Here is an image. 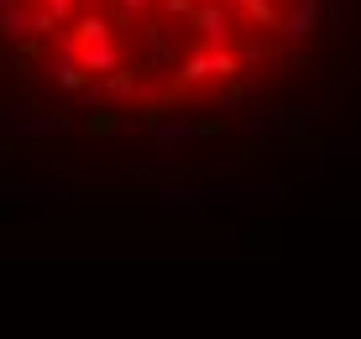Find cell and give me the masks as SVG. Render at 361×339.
<instances>
[{
	"instance_id": "obj_9",
	"label": "cell",
	"mask_w": 361,
	"mask_h": 339,
	"mask_svg": "<svg viewBox=\"0 0 361 339\" xmlns=\"http://www.w3.org/2000/svg\"><path fill=\"white\" fill-rule=\"evenodd\" d=\"M183 21H157V27H147L142 32V68L147 73H163V68H173L178 63V42H173V32H178Z\"/></svg>"
},
{
	"instance_id": "obj_1",
	"label": "cell",
	"mask_w": 361,
	"mask_h": 339,
	"mask_svg": "<svg viewBox=\"0 0 361 339\" xmlns=\"http://www.w3.org/2000/svg\"><path fill=\"white\" fill-rule=\"evenodd\" d=\"M152 198H157V215L163 219H194L204 204H272V198H283V188H272V183L215 188L204 178H189V172H168V178H157Z\"/></svg>"
},
{
	"instance_id": "obj_6",
	"label": "cell",
	"mask_w": 361,
	"mask_h": 339,
	"mask_svg": "<svg viewBox=\"0 0 361 339\" xmlns=\"http://www.w3.org/2000/svg\"><path fill=\"white\" fill-rule=\"evenodd\" d=\"M235 136H241L246 146H272V141H288L293 136V115L283 105H262V110H252L246 105L241 115H235Z\"/></svg>"
},
{
	"instance_id": "obj_5",
	"label": "cell",
	"mask_w": 361,
	"mask_h": 339,
	"mask_svg": "<svg viewBox=\"0 0 361 339\" xmlns=\"http://www.w3.org/2000/svg\"><path fill=\"white\" fill-rule=\"evenodd\" d=\"M220 79H241L231 47H199L194 42V53L178 58V84L183 89H204V84H220Z\"/></svg>"
},
{
	"instance_id": "obj_23",
	"label": "cell",
	"mask_w": 361,
	"mask_h": 339,
	"mask_svg": "<svg viewBox=\"0 0 361 339\" xmlns=\"http://www.w3.org/2000/svg\"><path fill=\"white\" fill-rule=\"evenodd\" d=\"M220 6H226L231 16H241V6H246V0H220Z\"/></svg>"
},
{
	"instance_id": "obj_25",
	"label": "cell",
	"mask_w": 361,
	"mask_h": 339,
	"mask_svg": "<svg viewBox=\"0 0 361 339\" xmlns=\"http://www.w3.org/2000/svg\"><path fill=\"white\" fill-rule=\"evenodd\" d=\"M84 6H90V0H79V11H84Z\"/></svg>"
},
{
	"instance_id": "obj_14",
	"label": "cell",
	"mask_w": 361,
	"mask_h": 339,
	"mask_svg": "<svg viewBox=\"0 0 361 339\" xmlns=\"http://www.w3.org/2000/svg\"><path fill=\"white\" fill-rule=\"evenodd\" d=\"M99 89H105V105L110 110H136V89H142V73H131V68H116V73H105L99 79Z\"/></svg>"
},
{
	"instance_id": "obj_11",
	"label": "cell",
	"mask_w": 361,
	"mask_h": 339,
	"mask_svg": "<svg viewBox=\"0 0 361 339\" xmlns=\"http://www.w3.org/2000/svg\"><path fill=\"white\" fill-rule=\"evenodd\" d=\"M32 42H37V32H32V0H11V6L0 11V47L27 53Z\"/></svg>"
},
{
	"instance_id": "obj_20",
	"label": "cell",
	"mask_w": 361,
	"mask_h": 339,
	"mask_svg": "<svg viewBox=\"0 0 361 339\" xmlns=\"http://www.w3.org/2000/svg\"><path fill=\"white\" fill-rule=\"evenodd\" d=\"M152 167H157V178H168V172H183V167H189V152H168V146H157Z\"/></svg>"
},
{
	"instance_id": "obj_7",
	"label": "cell",
	"mask_w": 361,
	"mask_h": 339,
	"mask_svg": "<svg viewBox=\"0 0 361 339\" xmlns=\"http://www.w3.org/2000/svg\"><path fill=\"white\" fill-rule=\"evenodd\" d=\"M231 53H235L241 79H257V73L278 68L288 47H278V42H272V37H262V32H241V37H231Z\"/></svg>"
},
{
	"instance_id": "obj_2",
	"label": "cell",
	"mask_w": 361,
	"mask_h": 339,
	"mask_svg": "<svg viewBox=\"0 0 361 339\" xmlns=\"http://www.w3.org/2000/svg\"><path fill=\"white\" fill-rule=\"evenodd\" d=\"M215 131L220 125H215V115H204V110H152V115L131 110V120H121V136L168 146V152H194V146L215 141Z\"/></svg>"
},
{
	"instance_id": "obj_18",
	"label": "cell",
	"mask_w": 361,
	"mask_h": 339,
	"mask_svg": "<svg viewBox=\"0 0 361 339\" xmlns=\"http://www.w3.org/2000/svg\"><path fill=\"white\" fill-rule=\"evenodd\" d=\"M73 105L84 110L79 120H99V115H110V105H105V89H99V79H84V89L73 94Z\"/></svg>"
},
{
	"instance_id": "obj_8",
	"label": "cell",
	"mask_w": 361,
	"mask_h": 339,
	"mask_svg": "<svg viewBox=\"0 0 361 339\" xmlns=\"http://www.w3.org/2000/svg\"><path fill=\"white\" fill-rule=\"evenodd\" d=\"M189 27H194V42L199 47H231V37H235V16L220 0H194V16H189Z\"/></svg>"
},
{
	"instance_id": "obj_4",
	"label": "cell",
	"mask_w": 361,
	"mask_h": 339,
	"mask_svg": "<svg viewBox=\"0 0 361 339\" xmlns=\"http://www.w3.org/2000/svg\"><path fill=\"white\" fill-rule=\"evenodd\" d=\"M325 16H335L330 0H283L278 21H272V42L278 47H304L309 37L325 27Z\"/></svg>"
},
{
	"instance_id": "obj_19",
	"label": "cell",
	"mask_w": 361,
	"mask_h": 339,
	"mask_svg": "<svg viewBox=\"0 0 361 339\" xmlns=\"http://www.w3.org/2000/svg\"><path fill=\"white\" fill-rule=\"evenodd\" d=\"M152 6H157V0H110V16H116V21H142Z\"/></svg>"
},
{
	"instance_id": "obj_16",
	"label": "cell",
	"mask_w": 361,
	"mask_h": 339,
	"mask_svg": "<svg viewBox=\"0 0 361 339\" xmlns=\"http://www.w3.org/2000/svg\"><path fill=\"white\" fill-rule=\"evenodd\" d=\"M68 27H73V42H110V37H121L116 32L121 21L110 16V11H79Z\"/></svg>"
},
{
	"instance_id": "obj_12",
	"label": "cell",
	"mask_w": 361,
	"mask_h": 339,
	"mask_svg": "<svg viewBox=\"0 0 361 339\" xmlns=\"http://www.w3.org/2000/svg\"><path fill=\"white\" fill-rule=\"evenodd\" d=\"M73 53H79L84 79H105V73L126 68V53H121V42H116V37H110V42H73Z\"/></svg>"
},
{
	"instance_id": "obj_21",
	"label": "cell",
	"mask_w": 361,
	"mask_h": 339,
	"mask_svg": "<svg viewBox=\"0 0 361 339\" xmlns=\"http://www.w3.org/2000/svg\"><path fill=\"white\" fill-rule=\"evenodd\" d=\"M157 11H163V21H189L194 0H157Z\"/></svg>"
},
{
	"instance_id": "obj_17",
	"label": "cell",
	"mask_w": 361,
	"mask_h": 339,
	"mask_svg": "<svg viewBox=\"0 0 361 339\" xmlns=\"http://www.w3.org/2000/svg\"><path fill=\"white\" fill-rule=\"evenodd\" d=\"M278 6H283V0H246L241 16H235V27H246V32H272V21H278Z\"/></svg>"
},
{
	"instance_id": "obj_10",
	"label": "cell",
	"mask_w": 361,
	"mask_h": 339,
	"mask_svg": "<svg viewBox=\"0 0 361 339\" xmlns=\"http://www.w3.org/2000/svg\"><path fill=\"white\" fill-rule=\"evenodd\" d=\"M42 73H47V84H53L58 94H79L84 89V68H79V53L73 47H53V53L42 58Z\"/></svg>"
},
{
	"instance_id": "obj_24",
	"label": "cell",
	"mask_w": 361,
	"mask_h": 339,
	"mask_svg": "<svg viewBox=\"0 0 361 339\" xmlns=\"http://www.w3.org/2000/svg\"><path fill=\"white\" fill-rule=\"evenodd\" d=\"M6 6H11V0H0V11H6Z\"/></svg>"
},
{
	"instance_id": "obj_15",
	"label": "cell",
	"mask_w": 361,
	"mask_h": 339,
	"mask_svg": "<svg viewBox=\"0 0 361 339\" xmlns=\"http://www.w3.org/2000/svg\"><path fill=\"white\" fill-rule=\"evenodd\" d=\"M241 110H246V89L235 79L204 84V115H241Z\"/></svg>"
},
{
	"instance_id": "obj_3",
	"label": "cell",
	"mask_w": 361,
	"mask_h": 339,
	"mask_svg": "<svg viewBox=\"0 0 361 339\" xmlns=\"http://www.w3.org/2000/svg\"><path fill=\"white\" fill-rule=\"evenodd\" d=\"M73 131H79V115H63V110L0 105V141L11 146H63Z\"/></svg>"
},
{
	"instance_id": "obj_22",
	"label": "cell",
	"mask_w": 361,
	"mask_h": 339,
	"mask_svg": "<svg viewBox=\"0 0 361 339\" xmlns=\"http://www.w3.org/2000/svg\"><path fill=\"white\" fill-rule=\"evenodd\" d=\"M37 6H42V11H53V16L63 21V27H68L73 16H79V0H37Z\"/></svg>"
},
{
	"instance_id": "obj_13",
	"label": "cell",
	"mask_w": 361,
	"mask_h": 339,
	"mask_svg": "<svg viewBox=\"0 0 361 339\" xmlns=\"http://www.w3.org/2000/svg\"><path fill=\"white\" fill-rule=\"evenodd\" d=\"M73 188H47V183H0V204H68Z\"/></svg>"
}]
</instances>
